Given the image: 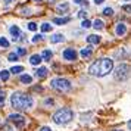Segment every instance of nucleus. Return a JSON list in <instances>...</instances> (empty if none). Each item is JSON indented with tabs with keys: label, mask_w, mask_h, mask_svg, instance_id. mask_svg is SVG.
Returning <instances> with one entry per match:
<instances>
[{
	"label": "nucleus",
	"mask_w": 131,
	"mask_h": 131,
	"mask_svg": "<svg viewBox=\"0 0 131 131\" xmlns=\"http://www.w3.org/2000/svg\"><path fill=\"white\" fill-rule=\"evenodd\" d=\"M113 69V60L109 58H100L94 60L89 68L90 75L93 77H105Z\"/></svg>",
	"instance_id": "1"
},
{
	"label": "nucleus",
	"mask_w": 131,
	"mask_h": 131,
	"mask_svg": "<svg viewBox=\"0 0 131 131\" xmlns=\"http://www.w3.org/2000/svg\"><path fill=\"white\" fill-rule=\"evenodd\" d=\"M10 105L18 111H25V109H30L34 105V100H32L31 96L21 93V91H16V93H13L10 96Z\"/></svg>",
	"instance_id": "2"
},
{
	"label": "nucleus",
	"mask_w": 131,
	"mask_h": 131,
	"mask_svg": "<svg viewBox=\"0 0 131 131\" xmlns=\"http://www.w3.org/2000/svg\"><path fill=\"white\" fill-rule=\"evenodd\" d=\"M72 118H74V113H72V111L69 107H60V109H58L53 113V122L59 125L71 122Z\"/></svg>",
	"instance_id": "3"
},
{
	"label": "nucleus",
	"mask_w": 131,
	"mask_h": 131,
	"mask_svg": "<svg viewBox=\"0 0 131 131\" xmlns=\"http://www.w3.org/2000/svg\"><path fill=\"white\" fill-rule=\"evenodd\" d=\"M130 74H131V66L128 65V63H121V65H118L115 68L113 77H115L116 81H121V83H122L125 80H128Z\"/></svg>",
	"instance_id": "4"
},
{
	"label": "nucleus",
	"mask_w": 131,
	"mask_h": 131,
	"mask_svg": "<svg viewBox=\"0 0 131 131\" xmlns=\"http://www.w3.org/2000/svg\"><path fill=\"white\" fill-rule=\"evenodd\" d=\"M50 85H52V89L58 90V91H62V93H65V91H69L71 90V81H68L66 78H53L52 80V83H50Z\"/></svg>",
	"instance_id": "5"
},
{
	"label": "nucleus",
	"mask_w": 131,
	"mask_h": 131,
	"mask_svg": "<svg viewBox=\"0 0 131 131\" xmlns=\"http://www.w3.org/2000/svg\"><path fill=\"white\" fill-rule=\"evenodd\" d=\"M7 121L13 122L18 128H24L25 127V118L21 115V113H10V115L7 116Z\"/></svg>",
	"instance_id": "6"
},
{
	"label": "nucleus",
	"mask_w": 131,
	"mask_h": 131,
	"mask_svg": "<svg viewBox=\"0 0 131 131\" xmlns=\"http://www.w3.org/2000/svg\"><path fill=\"white\" fill-rule=\"evenodd\" d=\"M77 58H78V53L74 49H66V50H63V59L72 62V60H75Z\"/></svg>",
	"instance_id": "7"
},
{
	"label": "nucleus",
	"mask_w": 131,
	"mask_h": 131,
	"mask_svg": "<svg viewBox=\"0 0 131 131\" xmlns=\"http://www.w3.org/2000/svg\"><path fill=\"white\" fill-rule=\"evenodd\" d=\"M125 32H127V25L124 22H119L116 27H115V34L116 36H124Z\"/></svg>",
	"instance_id": "8"
},
{
	"label": "nucleus",
	"mask_w": 131,
	"mask_h": 131,
	"mask_svg": "<svg viewBox=\"0 0 131 131\" xmlns=\"http://www.w3.org/2000/svg\"><path fill=\"white\" fill-rule=\"evenodd\" d=\"M9 32H10V36H12L15 40H18V37L22 36V34H21V30H19V27H16V25H12V27L9 28Z\"/></svg>",
	"instance_id": "9"
},
{
	"label": "nucleus",
	"mask_w": 131,
	"mask_h": 131,
	"mask_svg": "<svg viewBox=\"0 0 131 131\" xmlns=\"http://www.w3.org/2000/svg\"><path fill=\"white\" fill-rule=\"evenodd\" d=\"M91 53H93V47L91 46H89V47H84L81 52H80V56L81 58H84V59H87V58H90L91 56Z\"/></svg>",
	"instance_id": "10"
},
{
	"label": "nucleus",
	"mask_w": 131,
	"mask_h": 131,
	"mask_svg": "<svg viewBox=\"0 0 131 131\" xmlns=\"http://www.w3.org/2000/svg\"><path fill=\"white\" fill-rule=\"evenodd\" d=\"M41 60H43L41 54H32V56L30 58V63L31 65H34V66H37V65L41 63Z\"/></svg>",
	"instance_id": "11"
},
{
	"label": "nucleus",
	"mask_w": 131,
	"mask_h": 131,
	"mask_svg": "<svg viewBox=\"0 0 131 131\" xmlns=\"http://www.w3.org/2000/svg\"><path fill=\"white\" fill-rule=\"evenodd\" d=\"M87 41H89L90 44H99V43L102 41V37L97 36V34H91V36L87 37Z\"/></svg>",
	"instance_id": "12"
},
{
	"label": "nucleus",
	"mask_w": 131,
	"mask_h": 131,
	"mask_svg": "<svg viewBox=\"0 0 131 131\" xmlns=\"http://www.w3.org/2000/svg\"><path fill=\"white\" fill-rule=\"evenodd\" d=\"M68 9H69V3H68V2L59 3V5L56 6V10H58L59 13H65V12H68Z\"/></svg>",
	"instance_id": "13"
},
{
	"label": "nucleus",
	"mask_w": 131,
	"mask_h": 131,
	"mask_svg": "<svg viewBox=\"0 0 131 131\" xmlns=\"http://www.w3.org/2000/svg\"><path fill=\"white\" fill-rule=\"evenodd\" d=\"M50 41L52 43H63L65 41V36L63 34H54V36H52Z\"/></svg>",
	"instance_id": "14"
},
{
	"label": "nucleus",
	"mask_w": 131,
	"mask_h": 131,
	"mask_svg": "<svg viewBox=\"0 0 131 131\" xmlns=\"http://www.w3.org/2000/svg\"><path fill=\"white\" fill-rule=\"evenodd\" d=\"M69 21H71V18H69V16H66V18H54L53 19V22L56 25H65V24H68Z\"/></svg>",
	"instance_id": "15"
},
{
	"label": "nucleus",
	"mask_w": 131,
	"mask_h": 131,
	"mask_svg": "<svg viewBox=\"0 0 131 131\" xmlns=\"http://www.w3.org/2000/svg\"><path fill=\"white\" fill-rule=\"evenodd\" d=\"M36 74H37V77L46 78V77H47V74H49V69H47V68H38Z\"/></svg>",
	"instance_id": "16"
},
{
	"label": "nucleus",
	"mask_w": 131,
	"mask_h": 131,
	"mask_svg": "<svg viewBox=\"0 0 131 131\" xmlns=\"http://www.w3.org/2000/svg\"><path fill=\"white\" fill-rule=\"evenodd\" d=\"M21 83H22V84H31V83H32V77L24 74V75H21Z\"/></svg>",
	"instance_id": "17"
},
{
	"label": "nucleus",
	"mask_w": 131,
	"mask_h": 131,
	"mask_svg": "<svg viewBox=\"0 0 131 131\" xmlns=\"http://www.w3.org/2000/svg\"><path fill=\"white\" fill-rule=\"evenodd\" d=\"M40 28H41L43 32H50L52 31V24H49V22H43L40 25Z\"/></svg>",
	"instance_id": "18"
},
{
	"label": "nucleus",
	"mask_w": 131,
	"mask_h": 131,
	"mask_svg": "<svg viewBox=\"0 0 131 131\" xmlns=\"http://www.w3.org/2000/svg\"><path fill=\"white\" fill-rule=\"evenodd\" d=\"M93 28H94V30H103V21H102V19H94Z\"/></svg>",
	"instance_id": "19"
},
{
	"label": "nucleus",
	"mask_w": 131,
	"mask_h": 131,
	"mask_svg": "<svg viewBox=\"0 0 131 131\" xmlns=\"http://www.w3.org/2000/svg\"><path fill=\"white\" fill-rule=\"evenodd\" d=\"M41 58L44 60H50V59H52V52H50V50H43Z\"/></svg>",
	"instance_id": "20"
},
{
	"label": "nucleus",
	"mask_w": 131,
	"mask_h": 131,
	"mask_svg": "<svg viewBox=\"0 0 131 131\" xmlns=\"http://www.w3.org/2000/svg\"><path fill=\"white\" fill-rule=\"evenodd\" d=\"M0 80L2 81H7L9 80V71H0Z\"/></svg>",
	"instance_id": "21"
},
{
	"label": "nucleus",
	"mask_w": 131,
	"mask_h": 131,
	"mask_svg": "<svg viewBox=\"0 0 131 131\" xmlns=\"http://www.w3.org/2000/svg\"><path fill=\"white\" fill-rule=\"evenodd\" d=\"M9 71L12 72V74H19V72L21 71H24V68H22V66H12V68H10V69H9Z\"/></svg>",
	"instance_id": "22"
},
{
	"label": "nucleus",
	"mask_w": 131,
	"mask_h": 131,
	"mask_svg": "<svg viewBox=\"0 0 131 131\" xmlns=\"http://www.w3.org/2000/svg\"><path fill=\"white\" fill-rule=\"evenodd\" d=\"M7 60H9V62H16V60H18V53H9Z\"/></svg>",
	"instance_id": "23"
},
{
	"label": "nucleus",
	"mask_w": 131,
	"mask_h": 131,
	"mask_svg": "<svg viewBox=\"0 0 131 131\" xmlns=\"http://www.w3.org/2000/svg\"><path fill=\"white\" fill-rule=\"evenodd\" d=\"M103 15H106V16H112L113 15V9L112 7H105V9H103Z\"/></svg>",
	"instance_id": "24"
},
{
	"label": "nucleus",
	"mask_w": 131,
	"mask_h": 131,
	"mask_svg": "<svg viewBox=\"0 0 131 131\" xmlns=\"http://www.w3.org/2000/svg\"><path fill=\"white\" fill-rule=\"evenodd\" d=\"M0 46L2 47H9V41H7L5 37H0Z\"/></svg>",
	"instance_id": "25"
},
{
	"label": "nucleus",
	"mask_w": 131,
	"mask_h": 131,
	"mask_svg": "<svg viewBox=\"0 0 131 131\" xmlns=\"http://www.w3.org/2000/svg\"><path fill=\"white\" fill-rule=\"evenodd\" d=\"M81 27H83V28H90V27H93V24L90 22L89 19H84L83 22H81Z\"/></svg>",
	"instance_id": "26"
},
{
	"label": "nucleus",
	"mask_w": 131,
	"mask_h": 131,
	"mask_svg": "<svg viewBox=\"0 0 131 131\" xmlns=\"http://www.w3.org/2000/svg\"><path fill=\"white\" fill-rule=\"evenodd\" d=\"M41 40H43L41 34H36V36L32 37V40H31V41H32V43H38V41H41Z\"/></svg>",
	"instance_id": "27"
},
{
	"label": "nucleus",
	"mask_w": 131,
	"mask_h": 131,
	"mask_svg": "<svg viewBox=\"0 0 131 131\" xmlns=\"http://www.w3.org/2000/svg\"><path fill=\"white\" fill-rule=\"evenodd\" d=\"M28 30L30 31H36L37 30V24L36 22H30V24H28Z\"/></svg>",
	"instance_id": "28"
},
{
	"label": "nucleus",
	"mask_w": 131,
	"mask_h": 131,
	"mask_svg": "<svg viewBox=\"0 0 131 131\" xmlns=\"http://www.w3.org/2000/svg\"><path fill=\"white\" fill-rule=\"evenodd\" d=\"M16 53H18V56H24V54L27 53V50L22 49V47H18V52H16Z\"/></svg>",
	"instance_id": "29"
},
{
	"label": "nucleus",
	"mask_w": 131,
	"mask_h": 131,
	"mask_svg": "<svg viewBox=\"0 0 131 131\" xmlns=\"http://www.w3.org/2000/svg\"><path fill=\"white\" fill-rule=\"evenodd\" d=\"M122 10L131 13V5H124V6H122Z\"/></svg>",
	"instance_id": "30"
},
{
	"label": "nucleus",
	"mask_w": 131,
	"mask_h": 131,
	"mask_svg": "<svg viewBox=\"0 0 131 131\" xmlns=\"http://www.w3.org/2000/svg\"><path fill=\"white\" fill-rule=\"evenodd\" d=\"M85 16H87V12H85V10H80V12H78V18H85Z\"/></svg>",
	"instance_id": "31"
},
{
	"label": "nucleus",
	"mask_w": 131,
	"mask_h": 131,
	"mask_svg": "<svg viewBox=\"0 0 131 131\" xmlns=\"http://www.w3.org/2000/svg\"><path fill=\"white\" fill-rule=\"evenodd\" d=\"M5 106V94L3 93H0V107Z\"/></svg>",
	"instance_id": "32"
},
{
	"label": "nucleus",
	"mask_w": 131,
	"mask_h": 131,
	"mask_svg": "<svg viewBox=\"0 0 131 131\" xmlns=\"http://www.w3.org/2000/svg\"><path fill=\"white\" fill-rule=\"evenodd\" d=\"M74 2H75L77 5H84V6H87V5H89V3H87L85 0H74Z\"/></svg>",
	"instance_id": "33"
},
{
	"label": "nucleus",
	"mask_w": 131,
	"mask_h": 131,
	"mask_svg": "<svg viewBox=\"0 0 131 131\" xmlns=\"http://www.w3.org/2000/svg\"><path fill=\"white\" fill-rule=\"evenodd\" d=\"M19 13H22V15H30V9L28 7H25V9H22V10H19Z\"/></svg>",
	"instance_id": "34"
},
{
	"label": "nucleus",
	"mask_w": 131,
	"mask_h": 131,
	"mask_svg": "<svg viewBox=\"0 0 131 131\" xmlns=\"http://www.w3.org/2000/svg\"><path fill=\"white\" fill-rule=\"evenodd\" d=\"M44 105H49V106H52V105H54V102L52 100V99H47V100H44Z\"/></svg>",
	"instance_id": "35"
},
{
	"label": "nucleus",
	"mask_w": 131,
	"mask_h": 131,
	"mask_svg": "<svg viewBox=\"0 0 131 131\" xmlns=\"http://www.w3.org/2000/svg\"><path fill=\"white\" fill-rule=\"evenodd\" d=\"M15 0H5V6H9V5H12Z\"/></svg>",
	"instance_id": "36"
},
{
	"label": "nucleus",
	"mask_w": 131,
	"mask_h": 131,
	"mask_svg": "<svg viewBox=\"0 0 131 131\" xmlns=\"http://www.w3.org/2000/svg\"><path fill=\"white\" fill-rule=\"evenodd\" d=\"M38 131H52V130H50L49 127H41V128H40Z\"/></svg>",
	"instance_id": "37"
},
{
	"label": "nucleus",
	"mask_w": 131,
	"mask_h": 131,
	"mask_svg": "<svg viewBox=\"0 0 131 131\" xmlns=\"http://www.w3.org/2000/svg\"><path fill=\"white\" fill-rule=\"evenodd\" d=\"M103 2H105V0H94V3H96V5H102Z\"/></svg>",
	"instance_id": "38"
},
{
	"label": "nucleus",
	"mask_w": 131,
	"mask_h": 131,
	"mask_svg": "<svg viewBox=\"0 0 131 131\" xmlns=\"http://www.w3.org/2000/svg\"><path fill=\"white\" fill-rule=\"evenodd\" d=\"M5 130H6V131H13L12 128H10V127H6V128H5Z\"/></svg>",
	"instance_id": "39"
},
{
	"label": "nucleus",
	"mask_w": 131,
	"mask_h": 131,
	"mask_svg": "<svg viewBox=\"0 0 131 131\" xmlns=\"http://www.w3.org/2000/svg\"><path fill=\"white\" fill-rule=\"evenodd\" d=\"M128 128H130V130H131V119H130V121H128Z\"/></svg>",
	"instance_id": "40"
},
{
	"label": "nucleus",
	"mask_w": 131,
	"mask_h": 131,
	"mask_svg": "<svg viewBox=\"0 0 131 131\" xmlns=\"http://www.w3.org/2000/svg\"><path fill=\"white\" fill-rule=\"evenodd\" d=\"M49 3H54V2H56V0H47Z\"/></svg>",
	"instance_id": "41"
},
{
	"label": "nucleus",
	"mask_w": 131,
	"mask_h": 131,
	"mask_svg": "<svg viewBox=\"0 0 131 131\" xmlns=\"http://www.w3.org/2000/svg\"><path fill=\"white\" fill-rule=\"evenodd\" d=\"M113 131H122V130H113Z\"/></svg>",
	"instance_id": "42"
},
{
	"label": "nucleus",
	"mask_w": 131,
	"mask_h": 131,
	"mask_svg": "<svg viewBox=\"0 0 131 131\" xmlns=\"http://www.w3.org/2000/svg\"><path fill=\"white\" fill-rule=\"evenodd\" d=\"M36 2H41V0H36Z\"/></svg>",
	"instance_id": "43"
},
{
	"label": "nucleus",
	"mask_w": 131,
	"mask_h": 131,
	"mask_svg": "<svg viewBox=\"0 0 131 131\" xmlns=\"http://www.w3.org/2000/svg\"><path fill=\"white\" fill-rule=\"evenodd\" d=\"M0 91H2V90H0Z\"/></svg>",
	"instance_id": "44"
}]
</instances>
